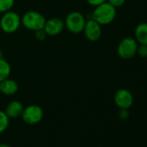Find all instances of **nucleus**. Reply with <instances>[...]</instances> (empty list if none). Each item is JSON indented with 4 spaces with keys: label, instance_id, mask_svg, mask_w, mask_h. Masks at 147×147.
<instances>
[{
    "label": "nucleus",
    "instance_id": "20",
    "mask_svg": "<svg viewBox=\"0 0 147 147\" xmlns=\"http://www.w3.org/2000/svg\"><path fill=\"white\" fill-rule=\"evenodd\" d=\"M87 2H88L90 5L95 7V6L100 5V4H102V3H104V2H107V0H87Z\"/></svg>",
    "mask_w": 147,
    "mask_h": 147
},
{
    "label": "nucleus",
    "instance_id": "3",
    "mask_svg": "<svg viewBox=\"0 0 147 147\" xmlns=\"http://www.w3.org/2000/svg\"><path fill=\"white\" fill-rule=\"evenodd\" d=\"M21 25V17L18 13L9 11L5 13H3L0 18V27L1 30L7 33L11 34L16 32Z\"/></svg>",
    "mask_w": 147,
    "mask_h": 147
},
{
    "label": "nucleus",
    "instance_id": "14",
    "mask_svg": "<svg viewBox=\"0 0 147 147\" xmlns=\"http://www.w3.org/2000/svg\"><path fill=\"white\" fill-rule=\"evenodd\" d=\"M10 125V118L6 115L5 111L0 110V133L5 131Z\"/></svg>",
    "mask_w": 147,
    "mask_h": 147
},
{
    "label": "nucleus",
    "instance_id": "5",
    "mask_svg": "<svg viewBox=\"0 0 147 147\" xmlns=\"http://www.w3.org/2000/svg\"><path fill=\"white\" fill-rule=\"evenodd\" d=\"M138 43L132 37H125L118 44L117 53L121 59L130 60L137 55Z\"/></svg>",
    "mask_w": 147,
    "mask_h": 147
},
{
    "label": "nucleus",
    "instance_id": "16",
    "mask_svg": "<svg viewBox=\"0 0 147 147\" xmlns=\"http://www.w3.org/2000/svg\"><path fill=\"white\" fill-rule=\"evenodd\" d=\"M137 55L141 58H147V45L138 44L137 49Z\"/></svg>",
    "mask_w": 147,
    "mask_h": 147
},
{
    "label": "nucleus",
    "instance_id": "2",
    "mask_svg": "<svg viewBox=\"0 0 147 147\" xmlns=\"http://www.w3.org/2000/svg\"><path fill=\"white\" fill-rule=\"evenodd\" d=\"M45 22L46 18L44 16L42 13L35 11H29L21 18V24H23L25 29L32 31L42 30Z\"/></svg>",
    "mask_w": 147,
    "mask_h": 147
},
{
    "label": "nucleus",
    "instance_id": "7",
    "mask_svg": "<svg viewBox=\"0 0 147 147\" xmlns=\"http://www.w3.org/2000/svg\"><path fill=\"white\" fill-rule=\"evenodd\" d=\"M113 100L119 109H129L133 104V95L128 89L120 88L114 94Z\"/></svg>",
    "mask_w": 147,
    "mask_h": 147
},
{
    "label": "nucleus",
    "instance_id": "15",
    "mask_svg": "<svg viewBox=\"0 0 147 147\" xmlns=\"http://www.w3.org/2000/svg\"><path fill=\"white\" fill-rule=\"evenodd\" d=\"M15 5V0H0V13L11 11Z\"/></svg>",
    "mask_w": 147,
    "mask_h": 147
},
{
    "label": "nucleus",
    "instance_id": "11",
    "mask_svg": "<svg viewBox=\"0 0 147 147\" xmlns=\"http://www.w3.org/2000/svg\"><path fill=\"white\" fill-rule=\"evenodd\" d=\"M24 108V107L22 102L18 100H12L6 106L5 113L10 119H16L22 115Z\"/></svg>",
    "mask_w": 147,
    "mask_h": 147
},
{
    "label": "nucleus",
    "instance_id": "19",
    "mask_svg": "<svg viewBox=\"0 0 147 147\" xmlns=\"http://www.w3.org/2000/svg\"><path fill=\"white\" fill-rule=\"evenodd\" d=\"M35 33H36V37L38 40H40V41L44 40V39L48 36L47 34H46V32L44 31L43 29H42V30H36V31H35Z\"/></svg>",
    "mask_w": 147,
    "mask_h": 147
},
{
    "label": "nucleus",
    "instance_id": "8",
    "mask_svg": "<svg viewBox=\"0 0 147 147\" xmlns=\"http://www.w3.org/2000/svg\"><path fill=\"white\" fill-rule=\"evenodd\" d=\"M82 32L88 41L96 42L100 38L102 34L101 25L93 18H90L86 21Z\"/></svg>",
    "mask_w": 147,
    "mask_h": 147
},
{
    "label": "nucleus",
    "instance_id": "17",
    "mask_svg": "<svg viewBox=\"0 0 147 147\" xmlns=\"http://www.w3.org/2000/svg\"><path fill=\"white\" fill-rule=\"evenodd\" d=\"M107 2H108L110 5H112L113 7L117 9L124 5V4L125 3V0H107Z\"/></svg>",
    "mask_w": 147,
    "mask_h": 147
},
{
    "label": "nucleus",
    "instance_id": "4",
    "mask_svg": "<svg viewBox=\"0 0 147 147\" xmlns=\"http://www.w3.org/2000/svg\"><path fill=\"white\" fill-rule=\"evenodd\" d=\"M86 18L84 15L79 11H72L68 13L65 18V27L73 34H80L83 31Z\"/></svg>",
    "mask_w": 147,
    "mask_h": 147
},
{
    "label": "nucleus",
    "instance_id": "22",
    "mask_svg": "<svg viewBox=\"0 0 147 147\" xmlns=\"http://www.w3.org/2000/svg\"><path fill=\"white\" fill-rule=\"evenodd\" d=\"M3 58V51L0 49V59H2Z\"/></svg>",
    "mask_w": 147,
    "mask_h": 147
},
{
    "label": "nucleus",
    "instance_id": "12",
    "mask_svg": "<svg viewBox=\"0 0 147 147\" xmlns=\"http://www.w3.org/2000/svg\"><path fill=\"white\" fill-rule=\"evenodd\" d=\"M134 36L138 44L147 45V23H140L136 26Z\"/></svg>",
    "mask_w": 147,
    "mask_h": 147
},
{
    "label": "nucleus",
    "instance_id": "10",
    "mask_svg": "<svg viewBox=\"0 0 147 147\" xmlns=\"http://www.w3.org/2000/svg\"><path fill=\"white\" fill-rule=\"evenodd\" d=\"M18 91V82L11 78H7L0 82V94L7 96L15 94Z\"/></svg>",
    "mask_w": 147,
    "mask_h": 147
},
{
    "label": "nucleus",
    "instance_id": "13",
    "mask_svg": "<svg viewBox=\"0 0 147 147\" xmlns=\"http://www.w3.org/2000/svg\"><path fill=\"white\" fill-rule=\"evenodd\" d=\"M11 67L10 63L4 58L0 59V82L7 79L11 76Z\"/></svg>",
    "mask_w": 147,
    "mask_h": 147
},
{
    "label": "nucleus",
    "instance_id": "6",
    "mask_svg": "<svg viewBox=\"0 0 147 147\" xmlns=\"http://www.w3.org/2000/svg\"><path fill=\"white\" fill-rule=\"evenodd\" d=\"M43 109L38 105H29L24 108L22 113V119L24 123L28 125H36L43 119Z\"/></svg>",
    "mask_w": 147,
    "mask_h": 147
},
{
    "label": "nucleus",
    "instance_id": "21",
    "mask_svg": "<svg viewBox=\"0 0 147 147\" xmlns=\"http://www.w3.org/2000/svg\"><path fill=\"white\" fill-rule=\"evenodd\" d=\"M0 147H12L8 144H0Z\"/></svg>",
    "mask_w": 147,
    "mask_h": 147
},
{
    "label": "nucleus",
    "instance_id": "18",
    "mask_svg": "<svg viewBox=\"0 0 147 147\" xmlns=\"http://www.w3.org/2000/svg\"><path fill=\"white\" fill-rule=\"evenodd\" d=\"M130 116V113H129V109H119V118L122 120H125L129 118Z\"/></svg>",
    "mask_w": 147,
    "mask_h": 147
},
{
    "label": "nucleus",
    "instance_id": "9",
    "mask_svg": "<svg viewBox=\"0 0 147 147\" xmlns=\"http://www.w3.org/2000/svg\"><path fill=\"white\" fill-rule=\"evenodd\" d=\"M65 28L64 21L58 18H52L46 20L43 30L46 32L47 36H55L61 34Z\"/></svg>",
    "mask_w": 147,
    "mask_h": 147
},
{
    "label": "nucleus",
    "instance_id": "1",
    "mask_svg": "<svg viewBox=\"0 0 147 147\" xmlns=\"http://www.w3.org/2000/svg\"><path fill=\"white\" fill-rule=\"evenodd\" d=\"M116 8L108 2H104L94 7L92 12V18L100 25H107L111 24L116 18Z\"/></svg>",
    "mask_w": 147,
    "mask_h": 147
}]
</instances>
